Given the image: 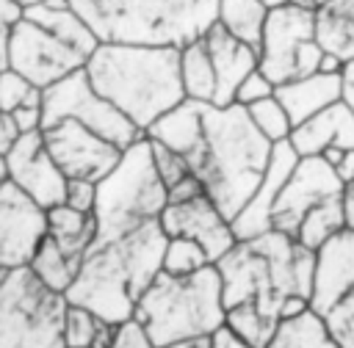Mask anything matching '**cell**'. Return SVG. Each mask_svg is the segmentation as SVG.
I'll list each match as a JSON object with an SVG mask.
<instances>
[{"label": "cell", "instance_id": "obj_15", "mask_svg": "<svg viewBox=\"0 0 354 348\" xmlns=\"http://www.w3.org/2000/svg\"><path fill=\"white\" fill-rule=\"evenodd\" d=\"M6 168H8V182H14L41 210H53L64 204L66 177L53 163L41 138V130L19 135V141L6 155Z\"/></svg>", "mask_w": 354, "mask_h": 348}, {"label": "cell", "instance_id": "obj_12", "mask_svg": "<svg viewBox=\"0 0 354 348\" xmlns=\"http://www.w3.org/2000/svg\"><path fill=\"white\" fill-rule=\"evenodd\" d=\"M44 146L66 180L100 182L122 157V149L94 135L83 124L64 119L41 130Z\"/></svg>", "mask_w": 354, "mask_h": 348}, {"label": "cell", "instance_id": "obj_48", "mask_svg": "<svg viewBox=\"0 0 354 348\" xmlns=\"http://www.w3.org/2000/svg\"><path fill=\"white\" fill-rule=\"evenodd\" d=\"M163 348H213V340L210 337H185V340H174Z\"/></svg>", "mask_w": 354, "mask_h": 348}, {"label": "cell", "instance_id": "obj_40", "mask_svg": "<svg viewBox=\"0 0 354 348\" xmlns=\"http://www.w3.org/2000/svg\"><path fill=\"white\" fill-rule=\"evenodd\" d=\"M11 119L19 130V135H28V133H39L41 130V105H19L17 110H11Z\"/></svg>", "mask_w": 354, "mask_h": 348}, {"label": "cell", "instance_id": "obj_47", "mask_svg": "<svg viewBox=\"0 0 354 348\" xmlns=\"http://www.w3.org/2000/svg\"><path fill=\"white\" fill-rule=\"evenodd\" d=\"M335 174L340 177V182H343V185L354 182V149L343 152V157H340V160H337V166H335Z\"/></svg>", "mask_w": 354, "mask_h": 348}, {"label": "cell", "instance_id": "obj_36", "mask_svg": "<svg viewBox=\"0 0 354 348\" xmlns=\"http://www.w3.org/2000/svg\"><path fill=\"white\" fill-rule=\"evenodd\" d=\"M111 348H155V345H152L144 323H138L136 318H127V320L113 326Z\"/></svg>", "mask_w": 354, "mask_h": 348}, {"label": "cell", "instance_id": "obj_46", "mask_svg": "<svg viewBox=\"0 0 354 348\" xmlns=\"http://www.w3.org/2000/svg\"><path fill=\"white\" fill-rule=\"evenodd\" d=\"M310 309V301L307 298H288L279 309V320H290V318H299Z\"/></svg>", "mask_w": 354, "mask_h": 348}, {"label": "cell", "instance_id": "obj_37", "mask_svg": "<svg viewBox=\"0 0 354 348\" xmlns=\"http://www.w3.org/2000/svg\"><path fill=\"white\" fill-rule=\"evenodd\" d=\"M22 14H25V8L17 0H0V72L8 69V41H11V30L22 19Z\"/></svg>", "mask_w": 354, "mask_h": 348}, {"label": "cell", "instance_id": "obj_5", "mask_svg": "<svg viewBox=\"0 0 354 348\" xmlns=\"http://www.w3.org/2000/svg\"><path fill=\"white\" fill-rule=\"evenodd\" d=\"M100 44L183 50L218 22V0H66Z\"/></svg>", "mask_w": 354, "mask_h": 348}, {"label": "cell", "instance_id": "obj_8", "mask_svg": "<svg viewBox=\"0 0 354 348\" xmlns=\"http://www.w3.org/2000/svg\"><path fill=\"white\" fill-rule=\"evenodd\" d=\"M66 296L50 290L30 268L0 282V348H64Z\"/></svg>", "mask_w": 354, "mask_h": 348}, {"label": "cell", "instance_id": "obj_55", "mask_svg": "<svg viewBox=\"0 0 354 348\" xmlns=\"http://www.w3.org/2000/svg\"><path fill=\"white\" fill-rule=\"evenodd\" d=\"M6 273H8V271H6V268H0V282L6 279Z\"/></svg>", "mask_w": 354, "mask_h": 348}, {"label": "cell", "instance_id": "obj_28", "mask_svg": "<svg viewBox=\"0 0 354 348\" xmlns=\"http://www.w3.org/2000/svg\"><path fill=\"white\" fill-rule=\"evenodd\" d=\"M346 229V221H343V204H340V196H332L321 204H315L299 224L296 229V243L304 246L307 251H318L329 238H335L337 232Z\"/></svg>", "mask_w": 354, "mask_h": 348}, {"label": "cell", "instance_id": "obj_25", "mask_svg": "<svg viewBox=\"0 0 354 348\" xmlns=\"http://www.w3.org/2000/svg\"><path fill=\"white\" fill-rule=\"evenodd\" d=\"M266 348H340L337 340L329 334L326 320L307 309L299 318L279 320L274 337L266 342Z\"/></svg>", "mask_w": 354, "mask_h": 348}, {"label": "cell", "instance_id": "obj_24", "mask_svg": "<svg viewBox=\"0 0 354 348\" xmlns=\"http://www.w3.org/2000/svg\"><path fill=\"white\" fill-rule=\"evenodd\" d=\"M180 80H183L185 99L213 105V97H216V72H213V61H210L205 36L180 50Z\"/></svg>", "mask_w": 354, "mask_h": 348}, {"label": "cell", "instance_id": "obj_16", "mask_svg": "<svg viewBox=\"0 0 354 348\" xmlns=\"http://www.w3.org/2000/svg\"><path fill=\"white\" fill-rule=\"evenodd\" d=\"M158 224L166 238H188L199 243L213 265L238 243L232 224L221 215V210L210 202L207 193H199L196 199L183 204H166Z\"/></svg>", "mask_w": 354, "mask_h": 348}, {"label": "cell", "instance_id": "obj_50", "mask_svg": "<svg viewBox=\"0 0 354 348\" xmlns=\"http://www.w3.org/2000/svg\"><path fill=\"white\" fill-rule=\"evenodd\" d=\"M329 3H332V0H290V6H296V8H304V11H313V14L324 11Z\"/></svg>", "mask_w": 354, "mask_h": 348}, {"label": "cell", "instance_id": "obj_43", "mask_svg": "<svg viewBox=\"0 0 354 348\" xmlns=\"http://www.w3.org/2000/svg\"><path fill=\"white\" fill-rule=\"evenodd\" d=\"M340 102L354 113V61L343 64V72H340Z\"/></svg>", "mask_w": 354, "mask_h": 348}, {"label": "cell", "instance_id": "obj_30", "mask_svg": "<svg viewBox=\"0 0 354 348\" xmlns=\"http://www.w3.org/2000/svg\"><path fill=\"white\" fill-rule=\"evenodd\" d=\"M315 41L318 47L337 58L340 64L354 61V17L337 14V11H318L315 14Z\"/></svg>", "mask_w": 354, "mask_h": 348}, {"label": "cell", "instance_id": "obj_39", "mask_svg": "<svg viewBox=\"0 0 354 348\" xmlns=\"http://www.w3.org/2000/svg\"><path fill=\"white\" fill-rule=\"evenodd\" d=\"M94 202H97V182L66 180V196H64L66 207H72L77 213H86V215H94Z\"/></svg>", "mask_w": 354, "mask_h": 348}, {"label": "cell", "instance_id": "obj_9", "mask_svg": "<svg viewBox=\"0 0 354 348\" xmlns=\"http://www.w3.org/2000/svg\"><path fill=\"white\" fill-rule=\"evenodd\" d=\"M324 50L315 41V14L282 6L271 8L263 25V39L257 47V69L274 86L307 77L318 72Z\"/></svg>", "mask_w": 354, "mask_h": 348}, {"label": "cell", "instance_id": "obj_2", "mask_svg": "<svg viewBox=\"0 0 354 348\" xmlns=\"http://www.w3.org/2000/svg\"><path fill=\"white\" fill-rule=\"evenodd\" d=\"M166 240L160 224L152 221L113 243L94 246L66 290V304L83 307L111 326L133 318L138 298L163 268Z\"/></svg>", "mask_w": 354, "mask_h": 348}, {"label": "cell", "instance_id": "obj_44", "mask_svg": "<svg viewBox=\"0 0 354 348\" xmlns=\"http://www.w3.org/2000/svg\"><path fill=\"white\" fill-rule=\"evenodd\" d=\"M210 340H213V348H257V345H249L246 340H241V337H238L235 331H230L227 326H221Z\"/></svg>", "mask_w": 354, "mask_h": 348}, {"label": "cell", "instance_id": "obj_21", "mask_svg": "<svg viewBox=\"0 0 354 348\" xmlns=\"http://www.w3.org/2000/svg\"><path fill=\"white\" fill-rule=\"evenodd\" d=\"M277 102L285 108L293 127L304 124L315 113L326 110L329 105L340 102V75H307L274 88Z\"/></svg>", "mask_w": 354, "mask_h": 348}, {"label": "cell", "instance_id": "obj_14", "mask_svg": "<svg viewBox=\"0 0 354 348\" xmlns=\"http://www.w3.org/2000/svg\"><path fill=\"white\" fill-rule=\"evenodd\" d=\"M47 235V210L28 199L14 182L0 185V268H28Z\"/></svg>", "mask_w": 354, "mask_h": 348}, {"label": "cell", "instance_id": "obj_6", "mask_svg": "<svg viewBox=\"0 0 354 348\" xmlns=\"http://www.w3.org/2000/svg\"><path fill=\"white\" fill-rule=\"evenodd\" d=\"M133 318L144 323L155 348L185 337H213L227 320L216 265L191 276H169L160 271L138 298Z\"/></svg>", "mask_w": 354, "mask_h": 348}, {"label": "cell", "instance_id": "obj_45", "mask_svg": "<svg viewBox=\"0 0 354 348\" xmlns=\"http://www.w3.org/2000/svg\"><path fill=\"white\" fill-rule=\"evenodd\" d=\"M340 204H343V221H346V229L354 232V182L343 185V191H340Z\"/></svg>", "mask_w": 354, "mask_h": 348}, {"label": "cell", "instance_id": "obj_23", "mask_svg": "<svg viewBox=\"0 0 354 348\" xmlns=\"http://www.w3.org/2000/svg\"><path fill=\"white\" fill-rule=\"evenodd\" d=\"M47 238H53V243L64 254L83 260L97 240V221H94V215H86L66 204H58V207L47 210Z\"/></svg>", "mask_w": 354, "mask_h": 348}, {"label": "cell", "instance_id": "obj_53", "mask_svg": "<svg viewBox=\"0 0 354 348\" xmlns=\"http://www.w3.org/2000/svg\"><path fill=\"white\" fill-rule=\"evenodd\" d=\"M8 182V168H6V157L0 155V185Z\"/></svg>", "mask_w": 354, "mask_h": 348}, {"label": "cell", "instance_id": "obj_32", "mask_svg": "<svg viewBox=\"0 0 354 348\" xmlns=\"http://www.w3.org/2000/svg\"><path fill=\"white\" fill-rule=\"evenodd\" d=\"M246 113H249L252 124L257 127V133H260L268 144H282V141H288L290 133H293V124H290L285 108L277 102V97H268V99H263V102L249 105Z\"/></svg>", "mask_w": 354, "mask_h": 348}, {"label": "cell", "instance_id": "obj_33", "mask_svg": "<svg viewBox=\"0 0 354 348\" xmlns=\"http://www.w3.org/2000/svg\"><path fill=\"white\" fill-rule=\"evenodd\" d=\"M19 105H41V91L30 86L14 69H3L0 72V110L11 113Z\"/></svg>", "mask_w": 354, "mask_h": 348}, {"label": "cell", "instance_id": "obj_7", "mask_svg": "<svg viewBox=\"0 0 354 348\" xmlns=\"http://www.w3.org/2000/svg\"><path fill=\"white\" fill-rule=\"evenodd\" d=\"M166 204H169V191L158 177L152 146L147 138H138L133 146L122 149L119 163L97 182V202H94L97 240L94 246L113 243L158 221Z\"/></svg>", "mask_w": 354, "mask_h": 348}, {"label": "cell", "instance_id": "obj_49", "mask_svg": "<svg viewBox=\"0 0 354 348\" xmlns=\"http://www.w3.org/2000/svg\"><path fill=\"white\" fill-rule=\"evenodd\" d=\"M318 72H321V75H340V72H343V64H340L337 58H332V55L324 52V58H321V64H318Z\"/></svg>", "mask_w": 354, "mask_h": 348}, {"label": "cell", "instance_id": "obj_26", "mask_svg": "<svg viewBox=\"0 0 354 348\" xmlns=\"http://www.w3.org/2000/svg\"><path fill=\"white\" fill-rule=\"evenodd\" d=\"M266 17L268 8L260 0H218V25L252 50L260 47Z\"/></svg>", "mask_w": 354, "mask_h": 348}, {"label": "cell", "instance_id": "obj_4", "mask_svg": "<svg viewBox=\"0 0 354 348\" xmlns=\"http://www.w3.org/2000/svg\"><path fill=\"white\" fill-rule=\"evenodd\" d=\"M202 135V152L191 166V174L202 182L205 193L221 210V215L232 221L257 191L274 144L257 133L243 105H205Z\"/></svg>", "mask_w": 354, "mask_h": 348}, {"label": "cell", "instance_id": "obj_34", "mask_svg": "<svg viewBox=\"0 0 354 348\" xmlns=\"http://www.w3.org/2000/svg\"><path fill=\"white\" fill-rule=\"evenodd\" d=\"M144 138H147V135H144ZM147 141H149V138H147ZM149 146H152V160H155L158 177H160V182L166 185V191L174 188L180 180H185V177L191 174V166H188V160H185L183 155H177V152H171L169 146L155 144V141H149Z\"/></svg>", "mask_w": 354, "mask_h": 348}, {"label": "cell", "instance_id": "obj_41", "mask_svg": "<svg viewBox=\"0 0 354 348\" xmlns=\"http://www.w3.org/2000/svg\"><path fill=\"white\" fill-rule=\"evenodd\" d=\"M199 193H205L202 182H199L194 174H188V177H185V180H180L174 188H169V204H183V202H191V199H196Z\"/></svg>", "mask_w": 354, "mask_h": 348}, {"label": "cell", "instance_id": "obj_19", "mask_svg": "<svg viewBox=\"0 0 354 348\" xmlns=\"http://www.w3.org/2000/svg\"><path fill=\"white\" fill-rule=\"evenodd\" d=\"M205 44H207L213 72H216L213 108H230L235 105V94L241 83L257 69V50L230 36L218 22L205 33Z\"/></svg>", "mask_w": 354, "mask_h": 348}, {"label": "cell", "instance_id": "obj_10", "mask_svg": "<svg viewBox=\"0 0 354 348\" xmlns=\"http://www.w3.org/2000/svg\"><path fill=\"white\" fill-rule=\"evenodd\" d=\"M41 116H44L41 130L55 122L72 119L119 149H127L138 138H144V133L122 110H116L108 99H102L91 88L86 69H80L41 91Z\"/></svg>", "mask_w": 354, "mask_h": 348}, {"label": "cell", "instance_id": "obj_29", "mask_svg": "<svg viewBox=\"0 0 354 348\" xmlns=\"http://www.w3.org/2000/svg\"><path fill=\"white\" fill-rule=\"evenodd\" d=\"M113 326L100 320L83 307L66 304L64 315V348H111Z\"/></svg>", "mask_w": 354, "mask_h": 348}, {"label": "cell", "instance_id": "obj_51", "mask_svg": "<svg viewBox=\"0 0 354 348\" xmlns=\"http://www.w3.org/2000/svg\"><path fill=\"white\" fill-rule=\"evenodd\" d=\"M326 8L337 11V14H346V17H354V0H332Z\"/></svg>", "mask_w": 354, "mask_h": 348}, {"label": "cell", "instance_id": "obj_35", "mask_svg": "<svg viewBox=\"0 0 354 348\" xmlns=\"http://www.w3.org/2000/svg\"><path fill=\"white\" fill-rule=\"evenodd\" d=\"M324 320H326V329L337 340L340 348H354V290Z\"/></svg>", "mask_w": 354, "mask_h": 348}, {"label": "cell", "instance_id": "obj_20", "mask_svg": "<svg viewBox=\"0 0 354 348\" xmlns=\"http://www.w3.org/2000/svg\"><path fill=\"white\" fill-rule=\"evenodd\" d=\"M288 141L299 157H321L326 149L348 152L354 149V113L343 102H335L304 124L293 127Z\"/></svg>", "mask_w": 354, "mask_h": 348}, {"label": "cell", "instance_id": "obj_17", "mask_svg": "<svg viewBox=\"0 0 354 348\" xmlns=\"http://www.w3.org/2000/svg\"><path fill=\"white\" fill-rule=\"evenodd\" d=\"M351 290H354V232L343 229L315 251L310 309L326 318Z\"/></svg>", "mask_w": 354, "mask_h": 348}, {"label": "cell", "instance_id": "obj_27", "mask_svg": "<svg viewBox=\"0 0 354 348\" xmlns=\"http://www.w3.org/2000/svg\"><path fill=\"white\" fill-rule=\"evenodd\" d=\"M80 265H83V260H75V257L64 254V251L53 243V238H47V235H44V240L39 243L33 260L28 262V268H30L50 290H55V293H61V296H66V290L72 287V282H75Z\"/></svg>", "mask_w": 354, "mask_h": 348}, {"label": "cell", "instance_id": "obj_52", "mask_svg": "<svg viewBox=\"0 0 354 348\" xmlns=\"http://www.w3.org/2000/svg\"><path fill=\"white\" fill-rule=\"evenodd\" d=\"M260 3H263V6L271 11V8H282V6H288L290 0H260Z\"/></svg>", "mask_w": 354, "mask_h": 348}, {"label": "cell", "instance_id": "obj_11", "mask_svg": "<svg viewBox=\"0 0 354 348\" xmlns=\"http://www.w3.org/2000/svg\"><path fill=\"white\" fill-rule=\"evenodd\" d=\"M86 55H80L72 44H66L61 36L39 25L36 19L25 17L11 30L8 41V69L22 75L30 86L39 91L55 86L58 80L80 72L86 66Z\"/></svg>", "mask_w": 354, "mask_h": 348}, {"label": "cell", "instance_id": "obj_3", "mask_svg": "<svg viewBox=\"0 0 354 348\" xmlns=\"http://www.w3.org/2000/svg\"><path fill=\"white\" fill-rule=\"evenodd\" d=\"M83 69L91 88L122 110L141 133L185 99L180 50L174 47L100 44Z\"/></svg>", "mask_w": 354, "mask_h": 348}, {"label": "cell", "instance_id": "obj_1", "mask_svg": "<svg viewBox=\"0 0 354 348\" xmlns=\"http://www.w3.org/2000/svg\"><path fill=\"white\" fill-rule=\"evenodd\" d=\"M315 254L282 232H263L238 240L218 262L224 326L249 345L266 348L279 326V309L288 298H307L313 290Z\"/></svg>", "mask_w": 354, "mask_h": 348}, {"label": "cell", "instance_id": "obj_13", "mask_svg": "<svg viewBox=\"0 0 354 348\" xmlns=\"http://www.w3.org/2000/svg\"><path fill=\"white\" fill-rule=\"evenodd\" d=\"M343 182L335 174V168L324 157H299L293 166L285 188L279 191V199L271 213V229L282 235H296L301 218L321 202L340 196Z\"/></svg>", "mask_w": 354, "mask_h": 348}, {"label": "cell", "instance_id": "obj_42", "mask_svg": "<svg viewBox=\"0 0 354 348\" xmlns=\"http://www.w3.org/2000/svg\"><path fill=\"white\" fill-rule=\"evenodd\" d=\"M17 141H19V130H17L14 119H11V113H3L0 110V155L6 157Z\"/></svg>", "mask_w": 354, "mask_h": 348}, {"label": "cell", "instance_id": "obj_18", "mask_svg": "<svg viewBox=\"0 0 354 348\" xmlns=\"http://www.w3.org/2000/svg\"><path fill=\"white\" fill-rule=\"evenodd\" d=\"M299 163V155L293 152L290 141H282V144H274V152H271V160H268V168L257 185V191L252 193V199L241 207V213L230 221L232 224V232H235V240H249V238H257L263 232L271 229V213H274V204L279 199V191L285 188L293 166Z\"/></svg>", "mask_w": 354, "mask_h": 348}, {"label": "cell", "instance_id": "obj_38", "mask_svg": "<svg viewBox=\"0 0 354 348\" xmlns=\"http://www.w3.org/2000/svg\"><path fill=\"white\" fill-rule=\"evenodd\" d=\"M274 83L271 80H266V75L260 72V69H254L243 83H241V88H238V94H235V105H243V108H249V105H254V102H263V99H268V97H274Z\"/></svg>", "mask_w": 354, "mask_h": 348}, {"label": "cell", "instance_id": "obj_22", "mask_svg": "<svg viewBox=\"0 0 354 348\" xmlns=\"http://www.w3.org/2000/svg\"><path fill=\"white\" fill-rule=\"evenodd\" d=\"M202 110H205V102L183 99L177 108L163 113L144 135L155 144L169 146L177 155H183L188 160V166H194L199 152H202V141H205V135H202Z\"/></svg>", "mask_w": 354, "mask_h": 348}, {"label": "cell", "instance_id": "obj_54", "mask_svg": "<svg viewBox=\"0 0 354 348\" xmlns=\"http://www.w3.org/2000/svg\"><path fill=\"white\" fill-rule=\"evenodd\" d=\"M22 8H30V6H39V3H47V0H17Z\"/></svg>", "mask_w": 354, "mask_h": 348}, {"label": "cell", "instance_id": "obj_31", "mask_svg": "<svg viewBox=\"0 0 354 348\" xmlns=\"http://www.w3.org/2000/svg\"><path fill=\"white\" fill-rule=\"evenodd\" d=\"M213 265L205 254V249L188 238H169L163 249V273L169 276H191L202 268Z\"/></svg>", "mask_w": 354, "mask_h": 348}]
</instances>
